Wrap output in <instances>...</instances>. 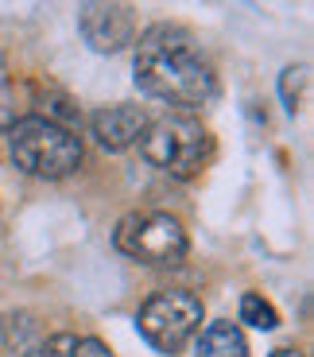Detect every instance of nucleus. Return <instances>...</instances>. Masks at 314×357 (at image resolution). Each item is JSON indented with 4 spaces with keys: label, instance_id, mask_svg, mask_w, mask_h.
<instances>
[{
    "label": "nucleus",
    "instance_id": "1",
    "mask_svg": "<svg viewBox=\"0 0 314 357\" xmlns=\"http://www.w3.org/2000/svg\"><path fill=\"white\" fill-rule=\"evenodd\" d=\"M136 86L175 109H202L217 98V74L182 27L155 24L136 43Z\"/></svg>",
    "mask_w": 314,
    "mask_h": 357
},
{
    "label": "nucleus",
    "instance_id": "2",
    "mask_svg": "<svg viewBox=\"0 0 314 357\" xmlns=\"http://www.w3.org/2000/svg\"><path fill=\"white\" fill-rule=\"evenodd\" d=\"M12 160L39 178H63L81 163V140L54 116H19L8 128Z\"/></svg>",
    "mask_w": 314,
    "mask_h": 357
},
{
    "label": "nucleus",
    "instance_id": "3",
    "mask_svg": "<svg viewBox=\"0 0 314 357\" xmlns=\"http://www.w3.org/2000/svg\"><path fill=\"white\" fill-rule=\"evenodd\" d=\"M140 155L152 167L167 171V175L190 178L202 171V163L210 160V132L198 125L194 116H159L148 121L140 132Z\"/></svg>",
    "mask_w": 314,
    "mask_h": 357
},
{
    "label": "nucleus",
    "instance_id": "4",
    "mask_svg": "<svg viewBox=\"0 0 314 357\" xmlns=\"http://www.w3.org/2000/svg\"><path fill=\"white\" fill-rule=\"evenodd\" d=\"M136 326H140V338L152 349H159V354H179L202 331V299L194 291H182V287L159 291L140 307Z\"/></svg>",
    "mask_w": 314,
    "mask_h": 357
},
{
    "label": "nucleus",
    "instance_id": "5",
    "mask_svg": "<svg viewBox=\"0 0 314 357\" xmlns=\"http://www.w3.org/2000/svg\"><path fill=\"white\" fill-rule=\"evenodd\" d=\"M113 241H117V249L125 257L140 260V264H155V268H175L187 257V229L171 214H159V210L120 218Z\"/></svg>",
    "mask_w": 314,
    "mask_h": 357
},
{
    "label": "nucleus",
    "instance_id": "6",
    "mask_svg": "<svg viewBox=\"0 0 314 357\" xmlns=\"http://www.w3.org/2000/svg\"><path fill=\"white\" fill-rule=\"evenodd\" d=\"M78 27L93 51H120L136 36V20L128 4H81Z\"/></svg>",
    "mask_w": 314,
    "mask_h": 357
},
{
    "label": "nucleus",
    "instance_id": "7",
    "mask_svg": "<svg viewBox=\"0 0 314 357\" xmlns=\"http://www.w3.org/2000/svg\"><path fill=\"white\" fill-rule=\"evenodd\" d=\"M144 125H148V116L136 105H109L101 113H93V121H90L97 144L109 148V152H125L128 144H136L140 132H144Z\"/></svg>",
    "mask_w": 314,
    "mask_h": 357
},
{
    "label": "nucleus",
    "instance_id": "8",
    "mask_svg": "<svg viewBox=\"0 0 314 357\" xmlns=\"http://www.w3.org/2000/svg\"><path fill=\"white\" fill-rule=\"evenodd\" d=\"M194 357H249V342L237 322H210L194 346Z\"/></svg>",
    "mask_w": 314,
    "mask_h": 357
},
{
    "label": "nucleus",
    "instance_id": "9",
    "mask_svg": "<svg viewBox=\"0 0 314 357\" xmlns=\"http://www.w3.org/2000/svg\"><path fill=\"white\" fill-rule=\"evenodd\" d=\"M43 357H113V349L90 334H54L39 346Z\"/></svg>",
    "mask_w": 314,
    "mask_h": 357
},
{
    "label": "nucleus",
    "instance_id": "10",
    "mask_svg": "<svg viewBox=\"0 0 314 357\" xmlns=\"http://www.w3.org/2000/svg\"><path fill=\"white\" fill-rule=\"evenodd\" d=\"M241 322H249V326H256V331H272V326H279V314L264 295L249 291L241 299Z\"/></svg>",
    "mask_w": 314,
    "mask_h": 357
},
{
    "label": "nucleus",
    "instance_id": "11",
    "mask_svg": "<svg viewBox=\"0 0 314 357\" xmlns=\"http://www.w3.org/2000/svg\"><path fill=\"white\" fill-rule=\"evenodd\" d=\"M16 121H19V93L8 74L0 70V132H8Z\"/></svg>",
    "mask_w": 314,
    "mask_h": 357
},
{
    "label": "nucleus",
    "instance_id": "12",
    "mask_svg": "<svg viewBox=\"0 0 314 357\" xmlns=\"http://www.w3.org/2000/svg\"><path fill=\"white\" fill-rule=\"evenodd\" d=\"M272 357H306V354H299V349H276Z\"/></svg>",
    "mask_w": 314,
    "mask_h": 357
}]
</instances>
